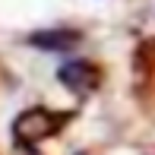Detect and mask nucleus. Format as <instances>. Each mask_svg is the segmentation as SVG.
I'll use <instances>...</instances> for the list:
<instances>
[{
    "label": "nucleus",
    "mask_w": 155,
    "mask_h": 155,
    "mask_svg": "<svg viewBox=\"0 0 155 155\" xmlns=\"http://www.w3.org/2000/svg\"><path fill=\"white\" fill-rule=\"evenodd\" d=\"M60 124H63L60 114H54V111H48V108H29V111H22V114L16 117L13 136H16L19 143H25V146H35V143H41L45 136H51Z\"/></svg>",
    "instance_id": "nucleus-1"
},
{
    "label": "nucleus",
    "mask_w": 155,
    "mask_h": 155,
    "mask_svg": "<svg viewBox=\"0 0 155 155\" xmlns=\"http://www.w3.org/2000/svg\"><path fill=\"white\" fill-rule=\"evenodd\" d=\"M60 82L70 89V92H76V95H89V92H95L98 89V82H101V73L92 67V63H86V60H73V63H63L60 67Z\"/></svg>",
    "instance_id": "nucleus-2"
},
{
    "label": "nucleus",
    "mask_w": 155,
    "mask_h": 155,
    "mask_svg": "<svg viewBox=\"0 0 155 155\" xmlns=\"http://www.w3.org/2000/svg\"><path fill=\"white\" fill-rule=\"evenodd\" d=\"M79 41L76 32H67V29H54V32H35L32 35V45L35 48H45V51H67Z\"/></svg>",
    "instance_id": "nucleus-3"
},
{
    "label": "nucleus",
    "mask_w": 155,
    "mask_h": 155,
    "mask_svg": "<svg viewBox=\"0 0 155 155\" xmlns=\"http://www.w3.org/2000/svg\"><path fill=\"white\" fill-rule=\"evenodd\" d=\"M16 155H38L32 149V146H25V143H19V149H16Z\"/></svg>",
    "instance_id": "nucleus-4"
},
{
    "label": "nucleus",
    "mask_w": 155,
    "mask_h": 155,
    "mask_svg": "<svg viewBox=\"0 0 155 155\" xmlns=\"http://www.w3.org/2000/svg\"><path fill=\"white\" fill-rule=\"evenodd\" d=\"M79 155H82V152H79Z\"/></svg>",
    "instance_id": "nucleus-5"
}]
</instances>
